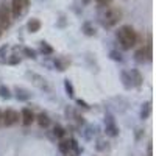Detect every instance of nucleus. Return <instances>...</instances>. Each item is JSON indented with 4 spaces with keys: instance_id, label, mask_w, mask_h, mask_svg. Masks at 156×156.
I'll list each match as a JSON object with an SVG mask.
<instances>
[{
    "instance_id": "obj_1",
    "label": "nucleus",
    "mask_w": 156,
    "mask_h": 156,
    "mask_svg": "<svg viewBox=\"0 0 156 156\" xmlns=\"http://www.w3.org/2000/svg\"><path fill=\"white\" fill-rule=\"evenodd\" d=\"M117 39H119L122 48L129 50L131 47H134V44L137 41V34H136V31L131 25H123V27H120L119 31H117Z\"/></svg>"
},
{
    "instance_id": "obj_2",
    "label": "nucleus",
    "mask_w": 156,
    "mask_h": 156,
    "mask_svg": "<svg viewBox=\"0 0 156 156\" xmlns=\"http://www.w3.org/2000/svg\"><path fill=\"white\" fill-rule=\"evenodd\" d=\"M120 19H122V11L115 6H111L106 9L105 16H103V25L105 27H114L120 22Z\"/></svg>"
},
{
    "instance_id": "obj_3",
    "label": "nucleus",
    "mask_w": 156,
    "mask_h": 156,
    "mask_svg": "<svg viewBox=\"0 0 156 156\" xmlns=\"http://www.w3.org/2000/svg\"><path fill=\"white\" fill-rule=\"evenodd\" d=\"M11 14L14 16V17H19L22 14H25L28 9V0H12L11 2Z\"/></svg>"
},
{
    "instance_id": "obj_4",
    "label": "nucleus",
    "mask_w": 156,
    "mask_h": 156,
    "mask_svg": "<svg viewBox=\"0 0 156 156\" xmlns=\"http://www.w3.org/2000/svg\"><path fill=\"white\" fill-rule=\"evenodd\" d=\"M11 25V9H9V5L6 3H2L0 5V27L3 30L8 28Z\"/></svg>"
},
{
    "instance_id": "obj_5",
    "label": "nucleus",
    "mask_w": 156,
    "mask_h": 156,
    "mask_svg": "<svg viewBox=\"0 0 156 156\" xmlns=\"http://www.w3.org/2000/svg\"><path fill=\"white\" fill-rule=\"evenodd\" d=\"M19 112L17 111H14V109H6L3 114H2V122H3V125H6V126H11V125H16L17 122H19Z\"/></svg>"
},
{
    "instance_id": "obj_6",
    "label": "nucleus",
    "mask_w": 156,
    "mask_h": 156,
    "mask_svg": "<svg viewBox=\"0 0 156 156\" xmlns=\"http://www.w3.org/2000/svg\"><path fill=\"white\" fill-rule=\"evenodd\" d=\"M20 120H22V123H23L25 126L31 125V123H33V120H34V114L31 112V109L23 108V109H22V112H20Z\"/></svg>"
},
{
    "instance_id": "obj_7",
    "label": "nucleus",
    "mask_w": 156,
    "mask_h": 156,
    "mask_svg": "<svg viewBox=\"0 0 156 156\" xmlns=\"http://www.w3.org/2000/svg\"><path fill=\"white\" fill-rule=\"evenodd\" d=\"M106 134H109V136L119 134V129H117V126H115V123L111 117H108V120H106Z\"/></svg>"
},
{
    "instance_id": "obj_8",
    "label": "nucleus",
    "mask_w": 156,
    "mask_h": 156,
    "mask_svg": "<svg viewBox=\"0 0 156 156\" xmlns=\"http://www.w3.org/2000/svg\"><path fill=\"white\" fill-rule=\"evenodd\" d=\"M41 20L39 19H31L30 22H28V31L30 33H37L39 30H41Z\"/></svg>"
},
{
    "instance_id": "obj_9",
    "label": "nucleus",
    "mask_w": 156,
    "mask_h": 156,
    "mask_svg": "<svg viewBox=\"0 0 156 156\" xmlns=\"http://www.w3.org/2000/svg\"><path fill=\"white\" fill-rule=\"evenodd\" d=\"M129 78H131V81H133L134 86H140V83H142V75H140L137 70H131V72H129Z\"/></svg>"
},
{
    "instance_id": "obj_10",
    "label": "nucleus",
    "mask_w": 156,
    "mask_h": 156,
    "mask_svg": "<svg viewBox=\"0 0 156 156\" xmlns=\"http://www.w3.org/2000/svg\"><path fill=\"white\" fill-rule=\"evenodd\" d=\"M37 123L41 125V126H48V123H50L48 115L47 114H39L37 115Z\"/></svg>"
},
{
    "instance_id": "obj_11",
    "label": "nucleus",
    "mask_w": 156,
    "mask_h": 156,
    "mask_svg": "<svg viewBox=\"0 0 156 156\" xmlns=\"http://www.w3.org/2000/svg\"><path fill=\"white\" fill-rule=\"evenodd\" d=\"M55 64L58 66L59 70H66L67 66H69V61H67V59H64V58H58V59L55 61Z\"/></svg>"
},
{
    "instance_id": "obj_12",
    "label": "nucleus",
    "mask_w": 156,
    "mask_h": 156,
    "mask_svg": "<svg viewBox=\"0 0 156 156\" xmlns=\"http://www.w3.org/2000/svg\"><path fill=\"white\" fill-rule=\"evenodd\" d=\"M59 150H61L64 154H69V151H70V144H69V140H62L61 144H59Z\"/></svg>"
},
{
    "instance_id": "obj_13",
    "label": "nucleus",
    "mask_w": 156,
    "mask_h": 156,
    "mask_svg": "<svg viewBox=\"0 0 156 156\" xmlns=\"http://www.w3.org/2000/svg\"><path fill=\"white\" fill-rule=\"evenodd\" d=\"M0 97H2V98H9L11 97L9 89L6 86H0Z\"/></svg>"
},
{
    "instance_id": "obj_14",
    "label": "nucleus",
    "mask_w": 156,
    "mask_h": 156,
    "mask_svg": "<svg viewBox=\"0 0 156 156\" xmlns=\"http://www.w3.org/2000/svg\"><path fill=\"white\" fill-rule=\"evenodd\" d=\"M53 133H55V136L62 137V136H64V128H62V126H59V125H56V126H55V129H53Z\"/></svg>"
},
{
    "instance_id": "obj_15",
    "label": "nucleus",
    "mask_w": 156,
    "mask_h": 156,
    "mask_svg": "<svg viewBox=\"0 0 156 156\" xmlns=\"http://www.w3.org/2000/svg\"><path fill=\"white\" fill-rule=\"evenodd\" d=\"M23 53L27 55L28 58H36V51L31 50V48H23Z\"/></svg>"
},
{
    "instance_id": "obj_16",
    "label": "nucleus",
    "mask_w": 156,
    "mask_h": 156,
    "mask_svg": "<svg viewBox=\"0 0 156 156\" xmlns=\"http://www.w3.org/2000/svg\"><path fill=\"white\" fill-rule=\"evenodd\" d=\"M97 2V5H100V6H109L111 3H112V0H95Z\"/></svg>"
},
{
    "instance_id": "obj_17",
    "label": "nucleus",
    "mask_w": 156,
    "mask_h": 156,
    "mask_svg": "<svg viewBox=\"0 0 156 156\" xmlns=\"http://www.w3.org/2000/svg\"><path fill=\"white\" fill-rule=\"evenodd\" d=\"M150 109H151V106H150V103H147L145 105V109H142V117H148V114H150Z\"/></svg>"
},
{
    "instance_id": "obj_18",
    "label": "nucleus",
    "mask_w": 156,
    "mask_h": 156,
    "mask_svg": "<svg viewBox=\"0 0 156 156\" xmlns=\"http://www.w3.org/2000/svg\"><path fill=\"white\" fill-rule=\"evenodd\" d=\"M42 45H41V50L44 51V53H51V51H53V50H51V47H48L45 42H41Z\"/></svg>"
},
{
    "instance_id": "obj_19",
    "label": "nucleus",
    "mask_w": 156,
    "mask_h": 156,
    "mask_svg": "<svg viewBox=\"0 0 156 156\" xmlns=\"http://www.w3.org/2000/svg\"><path fill=\"white\" fill-rule=\"evenodd\" d=\"M84 30H86V34H89V36H92V34L95 33V30L90 28V25H87V23L84 25Z\"/></svg>"
},
{
    "instance_id": "obj_20",
    "label": "nucleus",
    "mask_w": 156,
    "mask_h": 156,
    "mask_svg": "<svg viewBox=\"0 0 156 156\" xmlns=\"http://www.w3.org/2000/svg\"><path fill=\"white\" fill-rule=\"evenodd\" d=\"M5 51H6V45H3V47H0V62H3V61H5V58H3V55H5Z\"/></svg>"
},
{
    "instance_id": "obj_21",
    "label": "nucleus",
    "mask_w": 156,
    "mask_h": 156,
    "mask_svg": "<svg viewBox=\"0 0 156 156\" xmlns=\"http://www.w3.org/2000/svg\"><path fill=\"white\" fill-rule=\"evenodd\" d=\"M8 62H9V64H16V62H19V58H11Z\"/></svg>"
},
{
    "instance_id": "obj_22",
    "label": "nucleus",
    "mask_w": 156,
    "mask_h": 156,
    "mask_svg": "<svg viewBox=\"0 0 156 156\" xmlns=\"http://www.w3.org/2000/svg\"><path fill=\"white\" fill-rule=\"evenodd\" d=\"M2 33H3V28H2V27H0V36H2Z\"/></svg>"
},
{
    "instance_id": "obj_23",
    "label": "nucleus",
    "mask_w": 156,
    "mask_h": 156,
    "mask_svg": "<svg viewBox=\"0 0 156 156\" xmlns=\"http://www.w3.org/2000/svg\"><path fill=\"white\" fill-rule=\"evenodd\" d=\"M83 2H84V3H89V2H90V0H83Z\"/></svg>"
},
{
    "instance_id": "obj_24",
    "label": "nucleus",
    "mask_w": 156,
    "mask_h": 156,
    "mask_svg": "<svg viewBox=\"0 0 156 156\" xmlns=\"http://www.w3.org/2000/svg\"><path fill=\"white\" fill-rule=\"evenodd\" d=\"M0 119H2V112H0Z\"/></svg>"
}]
</instances>
